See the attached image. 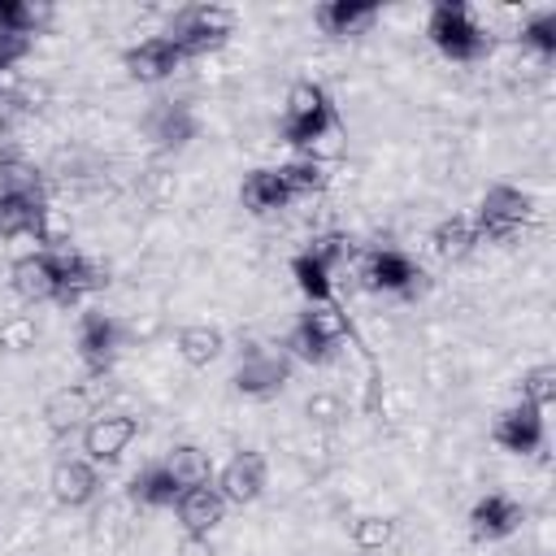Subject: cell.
<instances>
[{"label":"cell","instance_id":"obj_1","mask_svg":"<svg viewBox=\"0 0 556 556\" xmlns=\"http://www.w3.org/2000/svg\"><path fill=\"white\" fill-rule=\"evenodd\" d=\"M343 122H339V113H334V104L326 100V91L313 83V78H300V83H291V91H287V117H282V135H287V143L291 148H308V143H317L321 135H330V130H339Z\"/></svg>","mask_w":556,"mask_h":556},{"label":"cell","instance_id":"obj_2","mask_svg":"<svg viewBox=\"0 0 556 556\" xmlns=\"http://www.w3.org/2000/svg\"><path fill=\"white\" fill-rule=\"evenodd\" d=\"M426 35H430V43L443 56H452L460 65H469V61H478V56L491 52V30H482L478 17H473V9H465V4H434Z\"/></svg>","mask_w":556,"mask_h":556},{"label":"cell","instance_id":"obj_3","mask_svg":"<svg viewBox=\"0 0 556 556\" xmlns=\"http://www.w3.org/2000/svg\"><path fill=\"white\" fill-rule=\"evenodd\" d=\"M287 378H291V356H287V348H269V343L243 348V356L235 365V387L252 400L278 395Z\"/></svg>","mask_w":556,"mask_h":556},{"label":"cell","instance_id":"obj_4","mask_svg":"<svg viewBox=\"0 0 556 556\" xmlns=\"http://www.w3.org/2000/svg\"><path fill=\"white\" fill-rule=\"evenodd\" d=\"M526 217H530V200H526L517 187L495 182V187H486L473 226H478V239H482V235H486V239H513Z\"/></svg>","mask_w":556,"mask_h":556},{"label":"cell","instance_id":"obj_5","mask_svg":"<svg viewBox=\"0 0 556 556\" xmlns=\"http://www.w3.org/2000/svg\"><path fill=\"white\" fill-rule=\"evenodd\" d=\"M265 478H269V465H265L261 452H235V456L217 469L213 486L222 491L226 504H252V500H261Z\"/></svg>","mask_w":556,"mask_h":556},{"label":"cell","instance_id":"obj_6","mask_svg":"<svg viewBox=\"0 0 556 556\" xmlns=\"http://www.w3.org/2000/svg\"><path fill=\"white\" fill-rule=\"evenodd\" d=\"M495 443L500 447H508V452H517V456H534L543 443H547V417H543V408H534V404H513L500 421H495Z\"/></svg>","mask_w":556,"mask_h":556},{"label":"cell","instance_id":"obj_7","mask_svg":"<svg viewBox=\"0 0 556 556\" xmlns=\"http://www.w3.org/2000/svg\"><path fill=\"white\" fill-rule=\"evenodd\" d=\"M135 434H139V417H130V413H104V417H91L83 426V452L96 465L100 460H117L130 447Z\"/></svg>","mask_w":556,"mask_h":556},{"label":"cell","instance_id":"obj_8","mask_svg":"<svg viewBox=\"0 0 556 556\" xmlns=\"http://www.w3.org/2000/svg\"><path fill=\"white\" fill-rule=\"evenodd\" d=\"M226 508H230V504L222 500V491H217L213 482L187 486V491L178 495V504H174V513H178V526H182V534H200V539H208V530H217V526H222Z\"/></svg>","mask_w":556,"mask_h":556},{"label":"cell","instance_id":"obj_9","mask_svg":"<svg viewBox=\"0 0 556 556\" xmlns=\"http://www.w3.org/2000/svg\"><path fill=\"white\" fill-rule=\"evenodd\" d=\"M9 282H13V291H17L22 300H30V304H43V300H56V295H61V278H56V265H52L48 248L17 256Z\"/></svg>","mask_w":556,"mask_h":556},{"label":"cell","instance_id":"obj_10","mask_svg":"<svg viewBox=\"0 0 556 556\" xmlns=\"http://www.w3.org/2000/svg\"><path fill=\"white\" fill-rule=\"evenodd\" d=\"M521 521H526V508H521L513 495H504V491L482 495V500L473 504V513H469V530H473V539H486V543L508 539Z\"/></svg>","mask_w":556,"mask_h":556},{"label":"cell","instance_id":"obj_11","mask_svg":"<svg viewBox=\"0 0 556 556\" xmlns=\"http://www.w3.org/2000/svg\"><path fill=\"white\" fill-rule=\"evenodd\" d=\"M182 61H187L182 48L169 43L165 35H148V39H139V43L126 52V70H130V78H139V83H161V78H169Z\"/></svg>","mask_w":556,"mask_h":556},{"label":"cell","instance_id":"obj_12","mask_svg":"<svg viewBox=\"0 0 556 556\" xmlns=\"http://www.w3.org/2000/svg\"><path fill=\"white\" fill-rule=\"evenodd\" d=\"M78 352H83L91 374H104L122 352V326L113 317H104V313H87L83 330H78Z\"/></svg>","mask_w":556,"mask_h":556},{"label":"cell","instance_id":"obj_13","mask_svg":"<svg viewBox=\"0 0 556 556\" xmlns=\"http://www.w3.org/2000/svg\"><path fill=\"white\" fill-rule=\"evenodd\" d=\"M361 278L374 287V291H413V282L421 278L417 265L395 252V248H382V252H369L365 265H361Z\"/></svg>","mask_w":556,"mask_h":556},{"label":"cell","instance_id":"obj_14","mask_svg":"<svg viewBox=\"0 0 556 556\" xmlns=\"http://www.w3.org/2000/svg\"><path fill=\"white\" fill-rule=\"evenodd\" d=\"M96 491H100V469H96V460H87V456L56 460V469H52V495H56L61 504L78 508V504H87Z\"/></svg>","mask_w":556,"mask_h":556},{"label":"cell","instance_id":"obj_15","mask_svg":"<svg viewBox=\"0 0 556 556\" xmlns=\"http://www.w3.org/2000/svg\"><path fill=\"white\" fill-rule=\"evenodd\" d=\"M239 200H243V208H248V213L265 217V213L287 208L295 195H291V187L282 182V174H278V169H252V174L243 178V187H239Z\"/></svg>","mask_w":556,"mask_h":556},{"label":"cell","instance_id":"obj_16","mask_svg":"<svg viewBox=\"0 0 556 556\" xmlns=\"http://www.w3.org/2000/svg\"><path fill=\"white\" fill-rule=\"evenodd\" d=\"M43 417L52 430H74V426H87L96 417V400L87 387H61L48 404H43Z\"/></svg>","mask_w":556,"mask_h":556},{"label":"cell","instance_id":"obj_17","mask_svg":"<svg viewBox=\"0 0 556 556\" xmlns=\"http://www.w3.org/2000/svg\"><path fill=\"white\" fill-rule=\"evenodd\" d=\"M174 348H178V356H182L187 365L200 369V365H208V361L222 356L226 339H222L217 326H208V321H191V326H182V330L174 334Z\"/></svg>","mask_w":556,"mask_h":556},{"label":"cell","instance_id":"obj_18","mask_svg":"<svg viewBox=\"0 0 556 556\" xmlns=\"http://www.w3.org/2000/svg\"><path fill=\"white\" fill-rule=\"evenodd\" d=\"M374 17H378L374 4H352V0H334V4L317 9V22L326 35H361L374 26Z\"/></svg>","mask_w":556,"mask_h":556},{"label":"cell","instance_id":"obj_19","mask_svg":"<svg viewBox=\"0 0 556 556\" xmlns=\"http://www.w3.org/2000/svg\"><path fill=\"white\" fill-rule=\"evenodd\" d=\"M161 465L174 473V482L187 491V486H200V482H213V465H208V456L200 452V447H191V443H182V447H169L165 456H161Z\"/></svg>","mask_w":556,"mask_h":556},{"label":"cell","instance_id":"obj_20","mask_svg":"<svg viewBox=\"0 0 556 556\" xmlns=\"http://www.w3.org/2000/svg\"><path fill=\"white\" fill-rule=\"evenodd\" d=\"M473 243H478V226H473V217H452V222H443V226L434 230V252L447 256V261L465 256Z\"/></svg>","mask_w":556,"mask_h":556},{"label":"cell","instance_id":"obj_21","mask_svg":"<svg viewBox=\"0 0 556 556\" xmlns=\"http://www.w3.org/2000/svg\"><path fill=\"white\" fill-rule=\"evenodd\" d=\"M391 534H395V521H387V517H356V521H352V543H356V552H378V547L391 543Z\"/></svg>","mask_w":556,"mask_h":556},{"label":"cell","instance_id":"obj_22","mask_svg":"<svg viewBox=\"0 0 556 556\" xmlns=\"http://www.w3.org/2000/svg\"><path fill=\"white\" fill-rule=\"evenodd\" d=\"M35 339H39L35 317L17 313V317L0 321V348H4V352H26V348H35Z\"/></svg>","mask_w":556,"mask_h":556},{"label":"cell","instance_id":"obj_23","mask_svg":"<svg viewBox=\"0 0 556 556\" xmlns=\"http://www.w3.org/2000/svg\"><path fill=\"white\" fill-rule=\"evenodd\" d=\"M552 378H556V369H552V365L530 369V374H526V382H521V400L547 413V404H552Z\"/></svg>","mask_w":556,"mask_h":556},{"label":"cell","instance_id":"obj_24","mask_svg":"<svg viewBox=\"0 0 556 556\" xmlns=\"http://www.w3.org/2000/svg\"><path fill=\"white\" fill-rule=\"evenodd\" d=\"M304 413H308L317 426H334V421L343 417V400H339V395H330V391H317V395H308Z\"/></svg>","mask_w":556,"mask_h":556},{"label":"cell","instance_id":"obj_25","mask_svg":"<svg viewBox=\"0 0 556 556\" xmlns=\"http://www.w3.org/2000/svg\"><path fill=\"white\" fill-rule=\"evenodd\" d=\"M182 556H213V547L200 534H182Z\"/></svg>","mask_w":556,"mask_h":556},{"label":"cell","instance_id":"obj_26","mask_svg":"<svg viewBox=\"0 0 556 556\" xmlns=\"http://www.w3.org/2000/svg\"><path fill=\"white\" fill-rule=\"evenodd\" d=\"M9 135H13V117H9V100H0V152H4Z\"/></svg>","mask_w":556,"mask_h":556}]
</instances>
